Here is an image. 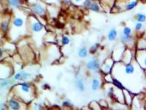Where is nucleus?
Instances as JSON below:
<instances>
[{
	"label": "nucleus",
	"instance_id": "obj_19",
	"mask_svg": "<svg viewBox=\"0 0 146 110\" xmlns=\"http://www.w3.org/2000/svg\"><path fill=\"white\" fill-rule=\"evenodd\" d=\"M78 54L80 58H86V57H88V52L86 47H81V48L78 50Z\"/></svg>",
	"mask_w": 146,
	"mask_h": 110
},
{
	"label": "nucleus",
	"instance_id": "obj_17",
	"mask_svg": "<svg viewBox=\"0 0 146 110\" xmlns=\"http://www.w3.org/2000/svg\"><path fill=\"white\" fill-rule=\"evenodd\" d=\"M137 48L138 50H145L146 49V40L144 38H141L138 40L137 44Z\"/></svg>",
	"mask_w": 146,
	"mask_h": 110
},
{
	"label": "nucleus",
	"instance_id": "obj_4",
	"mask_svg": "<svg viewBox=\"0 0 146 110\" xmlns=\"http://www.w3.org/2000/svg\"><path fill=\"white\" fill-rule=\"evenodd\" d=\"M137 61L142 68L146 69V49L145 50H138L137 53Z\"/></svg>",
	"mask_w": 146,
	"mask_h": 110
},
{
	"label": "nucleus",
	"instance_id": "obj_11",
	"mask_svg": "<svg viewBox=\"0 0 146 110\" xmlns=\"http://www.w3.org/2000/svg\"><path fill=\"white\" fill-rule=\"evenodd\" d=\"M120 40L123 44L130 45V44H133V42L135 40V38L131 36V35H126L124 34H122L120 36Z\"/></svg>",
	"mask_w": 146,
	"mask_h": 110
},
{
	"label": "nucleus",
	"instance_id": "obj_22",
	"mask_svg": "<svg viewBox=\"0 0 146 110\" xmlns=\"http://www.w3.org/2000/svg\"><path fill=\"white\" fill-rule=\"evenodd\" d=\"M13 83V81L11 80V79H9V78H7V79H2L1 80V82H0V85H1V87H7V86H10V85H11Z\"/></svg>",
	"mask_w": 146,
	"mask_h": 110
},
{
	"label": "nucleus",
	"instance_id": "obj_12",
	"mask_svg": "<svg viewBox=\"0 0 146 110\" xmlns=\"http://www.w3.org/2000/svg\"><path fill=\"white\" fill-rule=\"evenodd\" d=\"M118 36V32H117L116 29L115 27H113L110 30V31L108 33V39L109 41H114L116 39Z\"/></svg>",
	"mask_w": 146,
	"mask_h": 110
},
{
	"label": "nucleus",
	"instance_id": "obj_15",
	"mask_svg": "<svg viewBox=\"0 0 146 110\" xmlns=\"http://www.w3.org/2000/svg\"><path fill=\"white\" fill-rule=\"evenodd\" d=\"M1 30L5 33L9 31V22L7 19H3L1 21Z\"/></svg>",
	"mask_w": 146,
	"mask_h": 110
},
{
	"label": "nucleus",
	"instance_id": "obj_3",
	"mask_svg": "<svg viewBox=\"0 0 146 110\" xmlns=\"http://www.w3.org/2000/svg\"><path fill=\"white\" fill-rule=\"evenodd\" d=\"M26 18L23 16L15 15L12 18L11 24L12 27L15 29H21L25 27Z\"/></svg>",
	"mask_w": 146,
	"mask_h": 110
},
{
	"label": "nucleus",
	"instance_id": "obj_35",
	"mask_svg": "<svg viewBox=\"0 0 146 110\" xmlns=\"http://www.w3.org/2000/svg\"><path fill=\"white\" fill-rule=\"evenodd\" d=\"M5 103H1V109L4 110L5 109Z\"/></svg>",
	"mask_w": 146,
	"mask_h": 110
},
{
	"label": "nucleus",
	"instance_id": "obj_8",
	"mask_svg": "<svg viewBox=\"0 0 146 110\" xmlns=\"http://www.w3.org/2000/svg\"><path fill=\"white\" fill-rule=\"evenodd\" d=\"M18 87L20 88V91L21 93H24L26 95H30L32 93V85L27 82H22L18 85Z\"/></svg>",
	"mask_w": 146,
	"mask_h": 110
},
{
	"label": "nucleus",
	"instance_id": "obj_7",
	"mask_svg": "<svg viewBox=\"0 0 146 110\" xmlns=\"http://www.w3.org/2000/svg\"><path fill=\"white\" fill-rule=\"evenodd\" d=\"M113 62H114V60L111 58L108 59V60L104 62V64H103V65L101 68V70L103 73H105V75L109 74V73H110L112 68H113Z\"/></svg>",
	"mask_w": 146,
	"mask_h": 110
},
{
	"label": "nucleus",
	"instance_id": "obj_37",
	"mask_svg": "<svg viewBox=\"0 0 146 110\" xmlns=\"http://www.w3.org/2000/svg\"><path fill=\"white\" fill-rule=\"evenodd\" d=\"M2 54H3V49L1 48V49H0V57H1V58L2 57Z\"/></svg>",
	"mask_w": 146,
	"mask_h": 110
},
{
	"label": "nucleus",
	"instance_id": "obj_1",
	"mask_svg": "<svg viewBox=\"0 0 146 110\" xmlns=\"http://www.w3.org/2000/svg\"><path fill=\"white\" fill-rule=\"evenodd\" d=\"M27 22H28L29 28L34 33H39L42 32L44 29V26L42 23H40L35 16L34 15H30L27 18Z\"/></svg>",
	"mask_w": 146,
	"mask_h": 110
},
{
	"label": "nucleus",
	"instance_id": "obj_2",
	"mask_svg": "<svg viewBox=\"0 0 146 110\" xmlns=\"http://www.w3.org/2000/svg\"><path fill=\"white\" fill-rule=\"evenodd\" d=\"M30 10L36 16L43 17L46 13V9L40 3H35L31 5Z\"/></svg>",
	"mask_w": 146,
	"mask_h": 110
},
{
	"label": "nucleus",
	"instance_id": "obj_29",
	"mask_svg": "<svg viewBox=\"0 0 146 110\" xmlns=\"http://www.w3.org/2000/svg\"><path fill=\"white\" fill-rule=\"evenodd\" d=\"M91 1H90V0H85L84 2H83V6L85 7V8H87V9H89L90 6H91Z\"/></svg>",
	"mask_w": 146,
	"mask_h": 110
},
{
	"label": "nucleus",
	"instance_id": "obj_33",
	"mask_svg": "<svg viewBox=\"0 0 146 110\" xmlns=\"http://www.w3.org/2000/svg\"><path fill=\"white\" fill-rule=\"evenodd\" d=\"M35 108L38 109H41L42 108V105H40V103H35Z\"/></svg>",
	"mask_w": 146,
	"mask_h": 110
},
{
	"label": "nucleus",
	"instance_id": "obj_9",
	"mask_svg": "<svg viewBox=\"0 0 146 110\" xmlns=\"http://www.w3.org/2000/svg\"><path fill=\"white\" fill-rule=\"evenodd\" d=\"M115 3V0H101L100 1V5H101L102 8H103L105 10L107 9L112 10Z\"/></svg>",
	"mask_w": 146,
	"mask_h": 110
},
{
	"label": "nucleus",
	"instance_id": "obj_27",
	"mask_svg": "<svg viewBox=\"0 0 146 110\" xmlns=\"http://www.w3.org/2000/svg\"><path fill=\"white\" fill-rule=\"evenodd\" d=\"M143 23L137 21V23H135V30H136V31H139V30H141L142 29H143Z\"/></svg>",
	"mask_w": 146,
	"mask_h": 110
},
{
	"label": "nucleus",
	"instance_id": "obj_26",
	"mask_svg": "<svg viewBox=\"0 0 146 110\" xmlns=\"http://www.w3.org/2000/svg\"><path fill=\"white\" fill-rule=\"evenodd\" d=\"M132 33V30L130 27H125L123 30V34L126 35H131Z\"/></svg>",
	"mask_w": 146,
	"mask_h": 110
},
{
	"label": "nucleus",
	"instance_id": "obj_30",
	"mask_svg": "<svg viewBox=\"0 0 146 110\" xmlns=\"http://www.w3.org/2000/svg\"><path fill=\"white\" fill-rule=\"evenodd\" d=\"M21 78V72H18V73H15V75L13 76V79L15 81H18L20 80Z\"/></svg>",
	"mask_w": 146,
	"mask_h": 110
},
{
	"label": "nucleus",
	"instance_id": "obj_21",
	"mask_svg": "<svg viewBox=\"0 0 146 110\" xmlns=\"http://www.w3.org/2000/svg\"><path fill=\"white\" fill-rule=\"evenodd\" d=\"M100 87V82L97 79V78H94L92 80V83H91V89L94 91H96L98 90Z\"/></svg>",
	"mask_w": 146,
	"mask_h": 110
},
{
	"label": "nucleus",
	"instance_id": "obj_10",
	"mask_svg": "<svg viewBox=\"0 0 146 110\" xmlns=\"http://www.w3.org/2000/svg\"><path fill=\"white\" fill-rule=\"evenodd\" d=\"M8 107L9 108L13 110H18L21 109V104L18 100L16 99H11L8 101Z\"/></svg>",
	"mask_w": 146,
	"mask_h": 110
},
{
	"label": "nucleus",
	"instance_id": "obj_14",
	"mask_svg": "<svg viewBox=\"0 0 146 110\" xmlns=\"http://www.w3.org/2000/svg\"><path fill=\"white\" fill-rule=\"evenodd\" d=\"M89 10L93 12H100L102 10V7L100 3L96 2H92L89 7Z\"/></svg>",
	"mask_w": 146,
	"mask_h": 110
},
{
	"label": "nucleus",
	"instance_id": "obj_36",
	"mask_svg": "<svg viewBox=\"0 0 146 110\" xmlns=\"http://www.w3.org/2000/svg\"><path fill=\"white\" fill-rule=\"evenodd\" d=\"M25 2H27V3H30V5H32V0H23Z\"/></svg>",
	"mask_w": 146,
	"mask_h": 110
},
{
	"label": "nucleus",
	"instance_id": "obj_32",
	"mask_svg": "<svg viewBox=\"0 0 146 110\" xmlns=\"http://www.w3.org/2000/svg\"><path fill=\"white\" fill-rule=\"evenodd\" d=\"M85 0H72V2L75 4V5H83V2H84Z\"/></svg>",
	"mask_w": 146,
	"mask_h": 110
},
{
	"label": "nucleus",
	"instance_id": "obj_24",
	"mask_svg": "<svg viewBox=\"0 0 146 110\" xmlns=\"http://www.w3.org/2000/svg\"><path fill=\"white\" fill-rule=\"evenodd\" d=\"M62 45L64 46L69 45L70 43V38H69V37L66 36V35H64L62 38Z\"/></svg>",
	"mask_w": 146,
	"mask_h": 110
},
{
	"label": "nucleus",
	"instance_id": "obj_13",
	"mask_svg": "<svg viewBox=\"0 0 146 110\" xmlns=\"http://www.w3.org/2000/svg\"><path fill=\"white\" fill-rule=\"evenodd\" d=\"M124 71L126 74L127 75H131L133 73H135V68L134 65L131 63H127L126 64L124 67Z\"/></svg>",
	"mask_w": 146,
	"mask_h": 110
},
{
	"label": "nucleus",
	"instance_id": "obj_20",
	"mask_svg": "<svg viewBox=\"0 0 146 110\" xmlns=\"http://www.w3.org/2000/svg\"><path fill=\"white\" fill-rule=\"evenodd\" d=\"M135 19L137 21L141 22V23H144L146 21V15L142 13H138L135 15Z\"/></svg>",
	"mask_w": 146,
	"mask_h": 110
},
{
	"label": "nucleus",
	"instance_id": "obj_23",
	"mask_svg": "<svg viewBox=\"0 0 146 110\" xmlns=\"http://www.w3.org/2000/svg\"><path fill=\"white\" fill-rule=\"evenodd\" d=\"M112 82H113V85H114L115 87H116V88L121 89V90H123V85H122V83H121L120 81H118V79H116V78H113V81H112Z\"/></svg>",
	"mask_w": 146,
	"mask_h": 110
},
{
	"label": "nucleus",
	"instance_id": "obj_31",
	"mask_svg": "<svg viewBox=\"0 0 146 110\" xmlns=\"http://www.w3.org/2000/svg\"><path fill=\"white\" fill-rule=\"evenodd\" d=\"M72 106L71 104V102H70V100H66L62 102V107H69Z\"/></svg>",
	"mask_w": 146,
	"mask_h": 110
},
{
	"label": "nucleus",
	"instance_id": "obj_34",
	"mask_svg": "<svg viewBox=\"0 0 146 110\" xmlns=\"http://www.w3.org/2000/svg\"><path fill=\"white\" fill-rule=\"evenodd\" d=\"M62 2L65 4H71L72 0H62Z\"/></svg>",
	"mask_w": 146,
	"mask_h": 110
},
{
	"label": "nucleus",
	"instance_id": "obj_28",
	"mask_svg": "<svg viewBox=\"0 0 146 110\" xmlns=\"http://www.w3.org/2000/svg\"><path fill=\"white\" fill-rule=\"evenodd\" d=\"M99 46V44H94L90 48V53L91 54H94V52H96V50H97V48H98Z\"/></svg>",
	"mask_w": 146,
	"mask_h": 110
},
{
	"label": "nucleus",
	"instance_id": "obj_5",
	"mask_svg": "<svg viewBox=\"0 0 146 110\" xmlns=\"http://www.w3.org/2000/svg\"><path fill=\"white\" fill-rule=\"evenodd\" d=\"M123 10L130 11L137 6L138 0H122Z\"/></svg>",
	"mask_w": 146,
	"mask_h": 110
},
{
	"label": "nucleus",
	"instance_id": "obj_16",
	"mask_svg": "<svg viewBox=\"0 0 146 110\" xmlns=\"http://www.w3.org/2000/svg\"><path fill=\"white\" fill-rule=\"evenodd\" d=\"M7 2L13 8H19L21 5V0H7Z\"/></svg>",
	"mask_w": 146,
	"mask_h": 110
},
{
	"label": "nucleus",
	"instance_id": "obj_25",
	"mask_svg": "<svg viewBox=\"0 0 146 110\" xmlns=\"http://www.w3.org/2000/svg\"><path fill=\"white\" fill-rule=\"evenodd\" d=\"M21 79H22V80H27V79L29 78L30 76H31V74H30V73H27L26 71H21Z\"/></svg>",
	"mask_w": 146,
	"mask_h": 110
},
{
	"label": "nucleus",
	"instance_id": "obj_18",
	"mask_svg": "<svg viewBox=\"0 0 146 110\" xmlns=\"http://www.w3.org/2000/svg\"><path fill=\"white\" fill-rule=\"evenodd\" d=\"M75 87H76V88L78 89L79 91L81 92V93L84 92L85 85L84 83H83V81L82 80V79H80V78L77 79V81L75 82Z\"/></svg>",
	"mask_w": 146,
	"mask_h": 110
},
{
	"label": "nucleus",
	"instance_id": "obj_6",
	"mask_svg": "<svg viewBox=\"0 0 146 110\" xmlns=\"http://www.w3.org/2000/svg\"><path fill=\"white\" fill-rule=\"evenodd\" d=\"M100 67H101V64H100V61L99 60H90L86 64L87 68L94 72H98L101 69Z\"/></svg>",
	"mask_w": 146,
	"mask_h": 110
}]
</instances>
